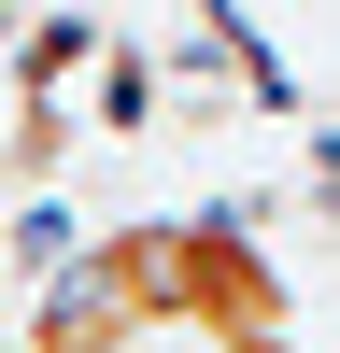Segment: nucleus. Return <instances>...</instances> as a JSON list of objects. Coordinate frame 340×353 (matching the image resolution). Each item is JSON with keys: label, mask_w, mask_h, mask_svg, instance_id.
Masks as SVG:
<instances>
[{"label": "nucleus", "mask_w": 340, "mask_h": 353, "mask_svg": "<svg viewBox=\"0 0 340 353\" xmlns=\"http://www.w3.org/2000/svg\"><path fill=\"white\" fill-rule=\"evenodd\" d=\"M113 353H298V325H241V311H142Z\"/></svg>", "instance_id": "f257e3e1"}]
</instances>
